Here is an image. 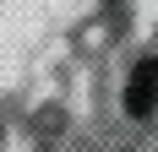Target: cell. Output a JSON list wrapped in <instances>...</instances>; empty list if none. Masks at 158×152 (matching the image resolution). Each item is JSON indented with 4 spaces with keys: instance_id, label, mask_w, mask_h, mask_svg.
<instances>
[{
    "instance_id": "6da1fadb",
    "label": "cell",
    "mask_w": 158,
    "mask_h": 152,
    "mask_svg": "<svg viewBox=\"0 0 158 152\" xmlns=\"http://www.w3.org/2000/svg\"><path fill=\"white\" fill-rule=\"evenodd\" d=\"M126 109H131V114H153V109H158V60H142L136 71H131Z\"/></svg>"
}]
</instances>
